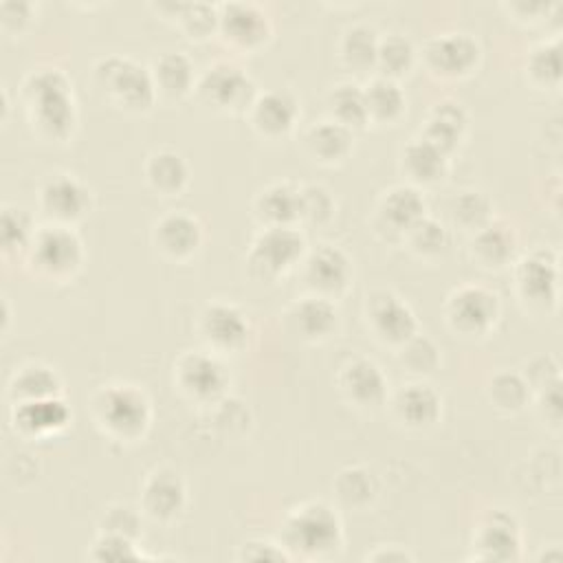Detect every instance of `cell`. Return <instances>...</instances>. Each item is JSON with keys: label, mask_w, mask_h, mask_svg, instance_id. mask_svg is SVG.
I'll list each match as a JSON object with an SVG mask.
<instances>
[{"label": "cell", "mask_w": 563, "mask_h": 563, "mask_svg": "<svg viewBox=\"0 0 563 563\" xmlns=\"http://www.w3.org/2000/svg\"><path fill=\"white\" fill-rule=\"evenodd\" d=\"M253 77L231 59L209 64L196 81V99L216 114H246L257 95Z\"/></svg>", "instance_id": "9c48e42d"}, {"label": "cell", "mask_w": 563, "mask_h": 563, "mask_svg": "<svg viewBox=\"0 0 563 563\" xmlns=\"http://www.w3.org/2000/svg\"><path fill=\"white\" fill-rule=\"evenodd\" d=\"M306 251L308 240L299 227H260L244 255L246 271L257 282H277L299 266Z\"/></svg>", "instance_id": "52a82bcc"}, {"label": "cell", "mask_w": 563, "mask_h": 563, "mask_svg": "<svg viewBox=\"0 0 563 563\" xmlns=\"http://www.w3.org/2000/svg\"><path fill=\"white\" fill-rule=\"evenodd\" d=\"M64 380L59 372L42 361H29L15 367L7 383L9 405L24 402V400H40L48 396H62Z\"/></svg>", "instance_id": "d6a6232c"}, {"label": "cell", "mask_w": 563, "mask_h": 563, "mask_svg": "<svg viewBox=\"0 0 563 563\" xmlns=\"http://www.w3.org/2000/svg\"><path fill=\"white\" fill-rule=\"evenodd\" d=\"M526 81L537 90H559L561 86V37L552 35L530 46L523 59Z\"/></svg>", "instance_id": "74e56055"}, {"label": "cell", "mask_w": 563, "mask_h": 563, "mask_svg": "<svg viewBox=\"0 0 563 563\" xmlns=\"http://www.w3.org/2000/svg\"><path fill=\"white\" fill-rule=\"evenodd\" d=\"M172 383L185 400L213 407L224 396H229L231 372L222 356L205 347L185 350L174 358Z\"/></svg>", "instance_id": "ba28073f"}, {"label": "cell", "mask_w": 563, "mask_h": 563, "mask_svg": "<svg viewBox=\"0 0 563 563\" xmlns=\"http://www.w3.org/2000/svg\"><path fill=\"white\" fill-rule=\"evenodd\" d=\"M380 33L369 22H352L347 24L336 42V55L343 68L356 75L374 73L376 68V51H378Z\"/></svg>", "instance_id": "836d02e7"}, {"label": "cell", "mask_w": 563, "mask_h": 563, "mask_svg": "<svg viewBox=\"0 0 563 563\" xmlns=\"http://www.w3.org/2000/svg\"><path fill=\"white\" fill-rule=\"evenodd\" d=\"M534 400V409L539 420L552 429V431H561L563 424V396H561V380H554L545 387H541L539 391L532 394Z\"/></svg>", "instance_id": "f907efd6"}, {"label": "cell", "mask_w": 563, "mask_h": 563, "mask_svg": "<svg viewBox=\"0 0 563 563\" xmlns=\"http://www.w3.org/2000/svg\"><path fill=\"white\" fill-rule=\"evenodd\" d=\"M429 75L435 79H464L473 75L482 62V46L466 31H442L424 40L418 53Z\"/></svg>", "instance_id": "5bb4252c"}, {"label": "cell", "mask_w": 563, "mask_h": 563, "mask_svg": "<svg viewBox=\"0 0 563 563\" xmlns=\"http://www.w3.org/2000/svg\"><path fill=\"white\" fill-rule=\"evenodd\" d=\"M90 416L95 427L108 440L134 444L147 435L154 420V407L141 385L112 380L92 391Z\"/></svg>", "instance_id": "3957f363"}, {"label": "cell", "mask_w": 563, "mask_h": 563, "mask_svg": "<svg viewBox=\"0 0 563 563\" xmlns=\"http://www.w3.org/2000/svg\"><path fill=\"white\" fill-rule=\"evenodd\" d=\"M150 73H152L158 99L183 101L196 90L198 73L191 57L185 51H174V48L161 51L152 59Z\"/></svg>", "instance_id": "f1b7e54d"}, {"label": "cell", "mask_w": 563, "mask_h": 563, "mask_svg": "<svg viewBox=\"0 0 563 563\" xmlns=\"http://www.w3.org/2000/svg\"><path fill=\"white\" fill-rule=\"evenodd\" d=\"M279 543L303 561H328L345 545V528L339 508L325 499H308L292 506L282 526Z\"/></svg>", "instance_id": "7a4b0ae2"}, {"label": "cell", "mask_w": 563, "mask_h": 563, "mask_svg": "<svg viewBox=\"0 0 563 563\" xmlns=\"http://www.w3.org/2000/svg\"><path fill=\"white\" fill-rule=\"evenodd\" d=\"M37 209L44 216V222H57L75 227L92 209L90 187L70 172L48 174L35 194Z\"/></svg>", "instance_id": "e0dca14e"}, {"label": "cell", "mask_w": 563, "mask_h": 563, "mask_svg": "<svg viewBox=\"0 0 563 563\" xmlns=\"http://www.w3.org/2000/svg\"><path fill=\"white\" fill-rule=\"evenodd\" d=\"M427 216V200L422 189L409 183L387 187L374 207V224L389 238H402L405 231Z\"/></svg>", "instance_id": "cb8c5ba5"}, {"label": "cell", "mask_w": 563, "mask_h": 563, "mask_svg": "<svg viewBox=\"0 0 563 563\" xmlns=\"http://www.w3.org/2000/svg\"><path fill=\"white\" fill-rule=\"evenodd\" d=\"M486 398L493 409L512 416L532 402V389L519 369H499L486 383Z\"/></svg>", "instance_id": "b9f144b4"}, {"label": "cell", "mask_w": 563, "mask_h": 563, "mask_svg": "<svg viewBox=\"0 0 563 563\" xmlns=\"http://www.w3.org/2000/svg\"><path fill=\"white\" fill-rule=\"evenodd\" d=\"M501 9H506L508 15L521 24H534L550 18V13L559 9V4L543 0H510L501 2Z\"/></svg>", "instance_id": "db71d44e"}, {"label": "cell", "mask_w": 563, "mask_h": 563, "mask_svg": "<svg viewBox=\"0 0 563 563\" xmlns=\"http://www.w3.org/2000/svg\"><path fill=\"white\" fill-rule=\"evenodd\" d=\"M396 361L407 374L422 380L433 376L440 369L442 350L429 334L418 330L411 339H407L402 345L396 347Z\"/></svg>", "instance_id": "ee69618b"}, {"label": "cell", "mask_w": 563, "mask_h": 563, "mask_svg": "<svg viewBox=\"0 0 563 563\" xmlns=\"http://www.w3.org/2000/svg\"><path fill=\"white\" fill-rule=\"evenodd\" d=\"M189 495L183 475L172 466H154L139 488V508L156 523L176 521L187 508Z\"/></svg>", "instance_id": "ac0fdd59"}, {"label": "cell", "mask_w": 563, "mask_h": 563, "mask_svg": "<svg viewBox=\"0 0 563 563\" xmlns=\"http://www.w3.org/2000/svg\"><path fill=\"white\" fill-rule=\"evenodd\" d=\"M20 101L31 132L46 143H66L79 125L70 77L57 66H37L20 84Z\"/></svg>", "instance_id": "6da1fadb"}, {"label": "cell", "mask_w": 563, "mask_h": 563, "mask_svg": "<svg viewBox=\"0 0 563 563\" xmlns=\"http://www.w3.org/2000/svg\"><path fill=\"white\" fill-rule=\"evenodd\" d=\"M303 150L319 165H341L354 152V132L325 117L303 132Z\"/></svg>", "instance_id": "1f68e13d"}, {"label": "cell", "mask_w": 563, "mask_h": 563, "mask_svg": "<svg viewBox=\"0 0 563 563\" xmlns=\"http://www.w3.org/2000/svg\"><path fill=\"white\" fill-rule=\"evenodd\" d=\"M336 216V198L321 183L299 185V224L325 227Z\"/></svg>", "instance_id": "bcb514c9"}, {"label": "cell", "mask_w": 563, "mask_h": 563, "mask_svg": "<svg viewBox=\"0 0 563 563\" xmlns=\"http://www.w3.org/2000/svg\"><path fill=\"white\" fill-rule=\"evenodd\" d=\"M90 84L106 103L128 114H145L158 99L150 66L125 53L97 57L90 66Z\"/></svg>", "instance_id": "277c9868"}, {"label": "cell", "mask_w": 563, "mask_h": 563, "mask_svg": "<svg viewBox=\"0 0 563 563\" xmlns=\"http://www.w3.org/2000/svg\"><path fill=\"white\" fill-rule=\"evenodd\" d=\"M519 372L526 378V383L530 385L532 394L554 380H561V363L554 354H548V352L530 356Z\"/></svg>", "instance_id": "816d5d0a"}, {"label": "cell", "mask_w": 563, "mask_h": 563, "mask_svg": "<svg viewBox=\"0 0 563 563\" xmlns=\"http://www.w3.org/2000/svg\"><path fill=\"white\" fill-rule=\"evenodd\" d=\"M512 290L530 314H550L561 297V260L554 249L537 246L512 262Z\"/></svg>", "instance_id": "8992f818"}, {"label": "cell", "mask_w": 563, "mask_h": 563, "mask_svg": "<svg viewBox=\"0 0 563 563\" xmlns=\"http://www.w3.org/2000/svg\"><path fill=\"white\" fill-rule=\"evenodd\" d=\"M336 387L343 400L361 411H374L389 398L387 374L367 356L347 358L336 372Z\"/></svg>", "instance_id": "44dd1931"}, {"label": "cell", "mask_w": 563, "mask_h": 563, "mask_svg": "<svg viewBox=\"0 0 563 563\" xmlns=\"http://www.w3.org/2000/svg\"><path fill=\"white\" fill-rule=\"evenodd\" d=\"M150 240L161 257L169 262H187L200 251L205 227L198 216L185 209H169L152 222Z\"/></svg>", "instance_id": "d6986e66"}, {"label": "cell", "mask_w": 563, "mask_h": 563, "mask_svg": "<svg viewBox=\"0 0 563 563\" xmlns=\"http://www.w3.org/2000/svg\"><path fill=\"white\" fill-rule=\"evenodd\" d=\"M363 561H372V563H413L416 554L400 545V543H378L374 550H369Z\"/></svg>", "instance_id": "11a10c76"}, {"label": "cell", "mask_w": 563, "mask_h": 563, "mask_svg": "<svg viewBox=\"0 0 563 563\" xmlns=\"http://www.w3.org/2000/svg\"><path fill=\"white\" fill-rule=\"evenodd\" d=\"M35 220L31 211L20 205H2L0 211V246L4 257H26L35 235Z\"/></svg>", "instance_id": "f6af8a7d"}, {"label": "cell", "mask_w": 563, "mask_h": 563, "mask_svg": "<svg viewBox=\"0 0 563 563\" xmlns=\"http://www.w3.org/2000/svg\"><path fill=\"white\" fill-rule=\"evenodd\" d=\"M468 112L460 101L442 99L429 108L418 136L453 156L468 134Z\"/></svg>", "instance_id": "4316f807"}, {"label": "cell", "mask_w": 563, "mask_h": 563, "mask_svg": "<svg viewBox=\"0 0 563 563\" xmlns=\"http://www.w3.org/2000/svg\"><path fill=\"white\" fill-rule=\"evenodd\" d=\"M297 268L306 292L332 301L341 299L350 290L354 279V262L350 253L339 244L330 242L308 246Z\"/></svg>", "instance_id": "8fae6325"}, {"label": "cell", "mask_w": 563, "mask_h": 563, "mask_svg": "<svg viewBox=\"0 0 563 563\" xmlns=\"http://www.w3.org/2000/svg\"><path fill=\"white\" fill-rule=\"evenodd\" d=\"M325 112H328V119L345 125L352 132L365 130L369 125L363 86L356 84L354 79H343L330 86L325 95Z\"/></svg>", "instance_id": "f35d334b"}, {"label": "cell", "mask_w": 563, "mask_h": 563, "mask_svg": "<svg viewBox=\"0 0 563 563\" xmlns=\"http://www.w3.org/2000/svg\"><path fill=\"white\" fill-rule=\"evenodd\" d=\"M449 218L455 229L471 235L495 218V202L486 191L468 187L451 198Z\"/></svg>", "instance_id": "7bdbcfd3"}, {"label": "cell", "mask_w": 563, "mask_h": 563, "mask_svg": "<svg viewBox=\"0 0 563 563\" xmlns=\"http://www.w3.org/2000/svg\"><path fill=\"white\" fill-rule=\"evenodd\" d=\"M442 314L455 336L482 339L495 330L501 317V301L495 290L482 284H460L446 295Z\"/></svg>", "instance_id": "30bf717a"}, {"label": "cell", "mask_w": 563, "mask_h": 563, "mask_svg": "<svg viewBox=\"0 0 563 563\" xmlns=\"http://www.w3.org/2000/svg\"><path fill=\"white\" fill-rule=\"evenodd\" d=\"M143 180L145 185L163 198H172L183 194L189 185L191 169L187 158L174 147H156L143 161Z\"/></svg>", "instance_id": "4dcf8cb0"}, {"label": "cell", "mask_w": 563, "mask_h": 563, "mask_svg": "<svg viewBox=\"0 0 563 563\" xmlns=\"http://www.w3.org/2000/svg\"><path fill=\"white\" fill-rule=\"evenodd\" d=\"M260 227H299V185L273 180L255 191L251 202Z\"/></svg>", "instance_id": "f546056e"}, {"label": "cell", "mask_w": 563, "mask_h": 563, "mask_svg": "<svg viewBox=\"0 0 563 563\" xmlns=\"http://www.w3.org/2000/svg\"><path fill=\"white\" fill-rule=\"evenodd\" d=\"M37 15V4L31 0H4L0 2V26L4 33H24Z\"/></svg>", "instance_id": "f5cc1de1"}, {"label": "cell", "mask_w": 563, "mask_h": 563, "mask_svg": "<svg viewBox=\"0 0 563 563\" xmlns=\"http://www.w3.org/2000/svg\"><path fill=\"white\" fill-rule=\"evenodd\" d=\"M244 117L260 139L282 141L297 128L301 108L299 99L288 88H266L255 95Z\"/></svg>", "instance_id": "ffe728a7"}, {"label": "cell", "mask_w": 563, "mask_h": 563, "mask_svg": "<svg viewBox=\"0 0 563 563\" xmlns=\"http://www.w3.org/2000/svg\"><path fill=\"white\" fill-rule=\"evenodd\" d=\"M363 97L367 108V119L374 125H394L407 112V95L400 81L372 75L363 84Z\"/></svg>", "instance_id": "8d00e7d4"}, {"label": "cell", "mask_w": 563, "mask_h": 563, "mask_svg": "<svg viewBox=\"0 0 563 563\" xmlns=\"http://www.w3.org/2000/svg\"><path fill=\"white\" fill-rule=\"evenodd\" d=\"M165 20L191 42H202L218 33V4L211 2H158L152 4Z\"/></svg>", "instance_id": "d590c367"}, {"label": "cell", "mask_w": 563, "mask_h": 563, "mask_svg": "<svg viewBox=\"0 0 563 563\" xmlns=\"http://www.w3.org/2000/svg\"><path fill=\"white\" fill-rule=\"evenodd\" d=\"M229 48L255 53L268 44L273 22L268 11L251 0H229L218 4V33Z\"/></svg>", "instance_id": "2e32d148"}, {"label": "cell", "mask_w": 563, "mask_h": 563, "mask_svg": "<svg viewBox=\"0 0 563 563\" xmlns=\"http://www.w3.org/2000/svg\"><path fill=\"white\" fill-rule=\"evenodd\" d=\"M86 556L97 563H123V561L154 559L143 552L139 539H130L123 534H110V532H97Z\"/></svg>", "instance_id": "7dc6e473"}, {"label": "cell", "mask_w": 563, "mask_h": 563, "mask_svg": "<svg viewBox=\"0 0 563 563\" xmlns=\"http://www.w3.org/2000/svg\"><path fill=\"white\" fill-rule=\"evenodd\" d=\"M238 561H249V563H288L292 556L288 550L279 543V539H264V537H253L246 539L244 543L238 545Z\"/></svg>", "instance_id": "681fc988"}, {"label": "cell", "mask_w": 563, "mask_h": 563, "mask_svg": "<svg viewBox=\"0 0 563 563\" xmlns=\"http://www.w3.org/2000/svg\"><path fill=\"white\" fill-rule=\"evenodd\" d=\"M202 347L227 358L240 354L251 339V321L242 308L224 299L207 301L196 319Z\"/></svg>", "instance_id": "4fadbf2b"}, {"label": "cell", "mask_w": 563, "mask_h": 563, "mask_svg": "<svg viewBox=\"0 0 563 563\" xmlns=\"http://www.w3.org/2000/svg\"><path fill=\"white\" fill-rule=\"evenodd\" d=\"M537 561H545V563H559L563 561V550L559 543H548V548H543L537 554Z\"/></svg>", "instance_id": "9f6ffc18"}, {"label": "cell", "mask_w": 563, "mask_h": 563, "mask_svg": "<svg viewBox=\"0 0 563 563\" xmlns=\"http://www.w3.org/2000/svg\"><path fill=\"white\" fill-rule=\"evenodd\" d=\"M143 510L128 501H114L108 504L97 521V532H110V534H123L130 539H141L143 532Z\"/></svg>", "instance_id": "c3c4849f"}, {"label": "cell", "mask_w": 563, "mask_h": 563, "mask_svg": "<svg viewBox=\"0 0 563 563\" xmlns=\"http://www.w3.org/2000/svg\"><path fill=\"white\" fill-rule=\"evenodd\" d=\"M363 317L369 334L394 350L418 332L416 312L391 288H372L363 299Z\"/></svg>", "instance_id": "9a60e30c"}, {"label": "cell", "mask_w": 563, "mask_h": 563, "mask_svg": "<svg viewBox=\"0 0 563 563\" xmlns=\"http://www.w3.org/2000/svg\"><path fill=\"white\" fill-rule=\"evenodd\" d=\"M290 330L306 343H323L339 328L336 301L306 292L288 310Z\"/></svg>", "instance_id": "83f0119b"}, {"label": "cell", "mask_w": 563, "mask_h": 563, "mask_svg": "<svg viewBox=\"0 0 563 563\" xmlns=\"http://www.w3.org/2000/svg\"><path fill=\"white\" fill-rule=\"evenodd\" d=\"M33 275L46 282H70L86 262V246L75 227L42 222L24 257Z\"/></svg>", "instance_id": "5b68a950"}, {"label": "cell", "mask_w": 563, "mask_h": 563, "mask_svg": "<svg viewBox=\"0 0 563 563\" xmlns=\"http://www.w3.org/2000/svg\"><path fill=\"white\" fill-rule=\"evenodd\" d=\"M418 64V48L405 33H380L374 75L400 81Z\"/></svg>", "instance_id": "60d3db41"}, {"label": "cell", "mask_w": 563, "mask_h": 563, "mask_svg": "<svg viewBox=\"0 0 563 563\" xmlns=\"http://www.w3.org/2000/svg\"><path fill=\"white\" fill-rule=\"evenodd\" d=\"M400 240L407 246V251L422 262L442 260L453 244L451 229L429 213L422 216L416 224H411Z\"/></svg>", "instance_id": "ab89813d"}, {"label": "cell", "mask_w": 563, "mask_h": 563, "mask_svg": "<svg viewBox=\"0 0 563 563\" xmlns=\"http://www.w3.org/2000/svg\"><path fill=\"white\" fill-rule=\"evenodd\" d=\"M519 238L512 224L493 218L486 227L468 235V257L484 271H501L517 260Z\"/></svg>", "instance_id": "484cf974"}, {"label": "cell", "mask_w": 563, "mask_h": 563, "mask_svg": "<svg viewBox=\"0 0 563 563\" xmlns=\"http://www.w3.org/2000/svg\"><path fill=\"white\" fill-rule=\"evenodd\" d=\"M523 554V528L508 508H488L471 534V559L484 563H512Z\"/></svg>", "instance_id": "7c38bea8"}, {"label": "cell", "mask_w": 563, "mask_h": 563, "mask_svg": "<svg viewBox=\"0 0 563 563\" xmlns=\"http://www.w3.org/2000/svg\"><path fill=\"white\" fill-rule=\"evenodd\" d=\"M387 405L394 420L411 431H427L442 418V396L424 380H409L394 394L389 391Z\"/></svg>", "instance_id": "603a6c76"}, {"label": "cell", "mask_w": 563, "mask_h": 563, "mask_svg": "<svg viewBox=\"0 0 563 563\" xmlns=\"http://www.w3.org/2000/svg\"><path fill=\"white\" fill-rule=\"evenodd\" d=\"M449 167L451 156L418 134L409 139L398 152V169L405 178L402 183H409L418 189L440 185L449 176Z\"/></svg>", "instance_id": "d4e9b609"}, {"label": "cell", "mask_w": 563, "mask_h": 563, "mask_svg": "<svg viewBox=\"0 0 563 563\" xmlns=\"http://www.w3.org/2000/svg\"><path fill=\"white\" fill-rule=\"evenodd\" d=\"M9 420L13 431L24 440H51L70 427L73 411L62 394L13 402L9 407Z\"/></svg>", "instance_id": "7402d4cb"}, {"label": "cell", "mask_w": 563, "mask_h": 563, "mask_svg": "<svg viewBox=\"0 0 563 563\" xmlns=\"http://www.w3.org/2000/svg\"><path fill=\"white\" fill-rule=\"evenodd\" d=\"M332 490L336 506L345 510H367L374 506V501L380 495V482L378 475L365 466V464H347L339 468V473L332 479Z\"/></svg>", "instance_id": "e575fe53"}]
</instances>
